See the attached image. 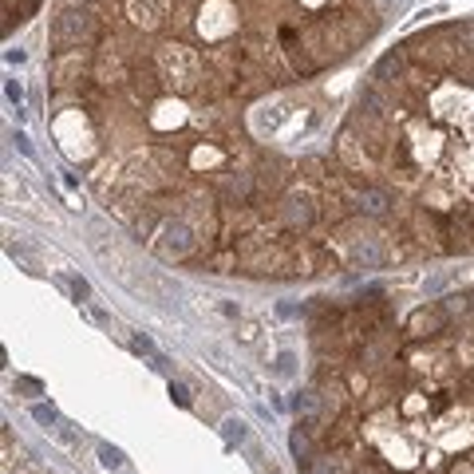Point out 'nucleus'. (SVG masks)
Segmentation results:
<instances>
[{
	"instance_id": "20e7f679",
	"label": "nucleus",
	"mask_w": 474,
	"mask_h": 474,
	"mask_svg": "<svg viewBox=\"0 0 474 474\" xmlns=\"http://www.w3.org/2000/svg\"><path fill=\"white\" fill-rule=\"evenodd\" d=\"M99 463L107 466V470H119V466H123V451H119V447H107V443H103V447H99Z\"/></svg>"
},
{
	"instance_id": "39448f33",
	"label": "nucleus",
	"mask_w": 474,
	"mask_h": 474,
	"mask_svg": "<svg viewBox=\"0 0 474 474\" xmlns=\"http://www.w3.org/2000/svg\"><path fill=\"white\" fill-rule=\"evenodd\" d=\"M222 435H225V443H242V439H245V423H242V419H225Z\"/></svg>"
},
{
	"instance_id": "0eeeda50",
	"label": "nucleus",
	"mask_w": 474,
	"mask_h": 474,
	"mask_svg": "<svg viewBox=\"0 0 474 474\" xmlns=\"http://www.w3.org/2000/svg\"><path fill=\"white\" fill-rule=\"evenodd\" d=\"M301 474H340L332 466V459H313L308 466H301Z\"/></svg>"
},
{
	"instance_id": "1a4fd4ad",
	"label": "nucleus",
	"mask_w": 474,
	"mask_h": 474,
	"mask_svg": "<svg viewBox=\"0 0 474 474\" xmlns=\"http://www.w3.org/2000/svg\"><path fill=\"white\" fill-rule=\"evenodd\" d=\"M170 395H174V404H178V407H190V404H194V399H190V387H186V384H170Z\"/></svg>"
},
{
	"instance_id": "423d86ee",
	"label": "nucleus",
	"mask_w": 474,
	"mask_h": 474,
	"mask_svg": "<svg viewBox=\"0 0 474 474\" xmlns=\"http://www.w3.org/2000/svg\"><path fill=\"white\" fill-rule=\"evenodd\" d=\"M32 419H36V423H44V427H56V423H60V415L51 411V407H44V404L32 407Z\"/></svg>"
},
{
	"instance_id": "7ed1b4c3",
	"label": "nucleus",
	"mask_w": 474,
	"mask_h": 474,
	"mask_svg": "<svg viewBox=\"0 0 474 474\" xmlns=\"http://www.w3.org/2000/svg\"><path fill=\"white\" fill-rule=\"evenodd\" d=\"M289 447H293V454H297V466L313 463V435L304 431V427H297V431L289 435Z\"/></svg>"
},
{
	"instance_id": "6e6552de",
	"label": "nucleus",
	"mask_w": 474,
	"mask_h": 474,
	"mask_svg": "<svg viewBox=\"0 0 474 474\" xmlns=\"http://www.w3.org/2000/svg\"><path fill=\"white\" fill-rule=\"evenodd\" d=\"M68 285H71V297L75 301H91V285L83 277H68Z\"/></svg>"
},
{
	"instance_id": "f257e3e1",
	"label": "nucleus",
	"mask_w": 474,
	"mask_h": 474,
	"mask_svg": "<svg viewBox=\"0 0 474 474\" xmlns=\"http://www.w3.org/2000/svg\"><path fill=\"white\" fill-rule=\"evenodd\" d=\"M151 245L162 261H190L194 253L202 249V237H198V230H194L186 218H162V225L151 237Z\"/></svg>"
},
{
	"instance_id": "f03ea898",
	"label": "nucleus",
	"mask_w": 474,
	"mask_h": 474,
	"mask_svg": "<svg viewBox=\"0 0 474 474\" xmlns=\"http://www.w3.org/2000/svg\"><path fill=\"white\" fill-rule=\"evenodd\" d=\"M36 8H40V0H4V28L12 32V24H24Z\"/></svg>"
},
{
	"instance_id": "9d476101",
	"label": "nucleus",
	"mask_w": 474,
	"mask_h": 474,
	"mask_svg": "<svg viewBox=\"0 0 474 474\" xmlns=\"http://www.w3.org/2000/svg\"><path fill=\"white\" fill-rule=\"evenodd\" d=\"M16 392H28V395H40V384H36V380H16Z\"/></svg>"
}]
</instances>
